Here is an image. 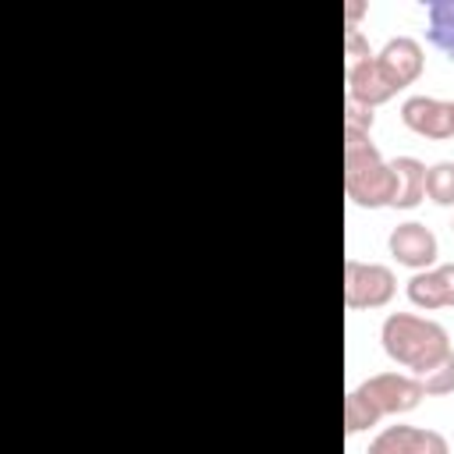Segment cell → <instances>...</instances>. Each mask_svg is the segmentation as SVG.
I'll list each match as a JSON object with an SVG mask.
<instances>
[{
  "instance_id": "5bb4252c",
  "label": "cell",
  "mask_w": 454,
  "mask_h": 454,
  "mask_svg": "<svg viewBox=\"0 0 454 454\" xmlns=\"http://www.w3.org/2000/svg\"><path fill=\"white\" fill-rule=\"evenodd\" d=\"M426 195L436 206H454V163L450 160L426 167Z\"/></svg>"
},
{
  "instance_id": "52a82bcc",
  "label": "cell",
  "mask_w": 454,
  "mask_h": 454,
  "mask_svg": "<svg viewBox=\"0 0 454 454\" xmlns=\"http://www.w3.org/2000/svg\"><path fill=\"white\" fill-rule=\"evenodd\" d=\"M387 248H390V255H394L401 266L422 273V270H429L433 259H436V234H433L426 223L408 220V223H397V227L390 231Z\"/></svg>"
},
{
  "instance_id": "7a4b0ae2",
  "label": "cell",
  "mask_w": 454,
  "mask_h": 454,
  "mask_svg": "<svg viewBox=\"0 0 454 454\" xmlns=\"http://www.w3.org/2000/svg\"><path fill=\"white\" fill-rule=\"evenodd\" d=\"M344 192L362 209H380L394 202L397 177L390 163L380 156L369 131L344 128Z\"/></svg>"
},
{
  "instance_id": "30bf717a",
  "label": "cell",
  "mask_w": 454,
  "mask_h": 454,
  "mask_svg": "<svg viewBox=\"0 0 454 454\" xmlns=\"http://www.w3.org/2000/svg\"><path fill=\"white\" fill-rule=\"evenodd\" d=\"M397 89L380 74L376 67V53L369 60H358V64H348V103H358V106H380L387 99H394Z\"/></svg>"
},
{
  "instance_id": "7c38bea8",
  "label": "cell",
  "mask_w": 454,
  "mask_h": 454,
  "mask_svg": "<svg viewBox=\"0 0 454 454\" xmlns=\"http://www.w3.org/2000/svg\"><path fill=\"white\" fill-rule=\"evenodd\" d=\"M426 35L436 50H443L450 60H454V0H433L426 7Z\"/></svg>"
},
{
  "instance_id": "277c9868",
  "label": "cell",
  "mask_w": 454,
  "mask_h": 454,
  "mask_svg": "<svg viewBox=\"0 0 454 454\" xmlns=\"http://www.w3.org/2000/svg\"><path fill=\"white\" fill-rule=\"evenodd\" d=\"M358 394L369 397V404L380 415H404L419 408V401L426 397V387L411 372H376L358 387Z\"/></svg>"
},
{
  "instance_id": "ac0fdd59",
  "label": "cell",
  "mask_w": 454,
  "mask_h": 454,
  "mask_svg": "<svg viewBox=\"0 0 454 454\" xmlns=\"http://www.w3.org/2000/svg\"><path fill=\"white\" fill-rule=\"evenodd\" d=\"M362 11H365L362 0H351V4H348V28H355V21L362 18Z\"/></svg>"
},
{
  "instance_id": "2e32d148",
  "label": "cell",
  "mask_w": 454,
  "mask_h": 454,
  "mask_svg": "<svg viewBox=\"0 0 454 454\" xmlns=\"http://www.w3.org/2000/svg\"><path fill=\"white\" fill-rule=\"evenodd\" d=\"M344 53H348V64H358V60H369L372 57V50H369L365 35L358 32V25L344 32Z\"/></svg>"
},
{
  "instance_id": "3957f363",
  "label": "cell",
  "mask_w": 454,
  "mask_h": 454,
  "mask_svg": "<svg viewBox=\"0 0 454 454\" xmlns=\"http://www.w3.org/2000/svg\"><path fill=\"white\" fill-rule=\"evenodd\" d=\"M397 291V277L390 266L344 259V305L348 309H383Z\"/></svg>"
},
{
  "instance_id": "ba28073f",
  "label": "cell",
  "mask_w": 454,
  "mask_h": 454,
  "mask_svg": "<svg viewBox=\"0 0 454 454\" xmlns=\"http://www.w3.org/2000/svg\"><path fill=\"white\" fill-rule=\"evenodd\" d=\"M365 454H450L443 433L419 426H387Z\"/></svg>"
},
{
  "instance_id": "4fadbf2b",
  "label": "cell",
  "mask_w": 454,
  "mask_h": 454,
  "mask_svg": "<svg viewBox=\"0 0 454 454\" xmlns=\"http://www.w3.org/2000/svg\"><path fill=\"white\" fill-rule=\"evenodd\" d=\"M383 415L369 404V397H362L358 394V387L344 397V433L348 436H355V433H362V429H369V426H376Z\"/></svg>"
},
{
  "instance_id": "9c48e42d",
  "label": "cell",
  "mask_w": 454,
  "mask_h": 454,
  "mask_svg": "<svg viewBox=\"0 0 454 454\" xmlns=\"http://www.w3.org/2000/svg\"><path fill=\"white\" fill-rule=\"evenodd\" d=\"M408 301L433 312V309H454V262L429 266L408 280Z\"/></svg>"
},
{
  "instance_id": "6da1fadb",
  "label": "cell",
  "mask_w": 454,
  "mask_h": 454,
  "mask_svg": "<svg viewBox=\"0 0 454 454\" xmlns=\"http://www.w3.org/2000/svg\"><path fill=\"white\" fill-rule=\"evenodd\" d=\"M380 340H383V351L411 369V376H429L433 369H440L454 348H450V333L436 323V319H426V316H411V312H390L383 319V330H380Z\"/></svg>"
},
{
  "instance_id": "9a60e30c",
  "label": "cell",
  "mask_w": 454,
  "mask_h": 454,
  "mask_svg": "<svg viewBox=\"0 0 454 454\" xmlns=\"http://www.w3.org/2000/svg\"><path fill=\"white\" fill-rule=\"evenodd\" d=\"M422 387H426V397H443V394H454V355L433 369L429 376H422Z\"/></svg>"
},
{
  "instance_id": "8992f818",
  "label": "cell",
  "mask_w": 454,
  "mask_h": 454,
  "mask_svg": "<svg viewBox=\"0 0 454 454\" xmlns=\"http://www.w3.org/2000/svg\"><path fill=\"white\" fill-rule=\"evenodd\" d=\"M401 121L426 138H454V103L433 96H408L401 103Z\"/></svg>"
},
{
  "instance_id": "d6986e66",
  "label": "cell",
  "mask_w": 454,
  "mask_h": 454,
  "mask_svg": "<svg viewBox=\"0 0 454 454\" xmlns=\"http://www.w3.org/2000/svg\"><path fill=\"white\" fill-rule=\"evenodd\" d=\"M450 227H454V223H450Z\"/></svg>"
},
{
  "instance_id": "e0dca14e",
  "label": "cell",
  "mask_w": 454,
  "mask_h": 454,
  "mask_svg": "<svg viewBox=\"0 0 454 454\" xmlns=\"http://www.w3.org/2000/svg\"><path fill=\"white\" fill-rule=\"evenodd\" d=\"M372 110L369 106H358V103H344V128H358V131H369L372 128Z\"/></svg>"
},
{
  "instance_id": "5b68a950",
  "label": "cell",
  "mask_w": 454,
  "mask_h": 454,
  "mask_svg": "<svg viewBox=\"0 0 454 454\" xmlns=\"http://www.w3.org/2000/svg\"><path fill=\"white\" fill-rule=\"evenodd\" d=\"M422 43L411 39V35H397V39H387V46L376 53V67L380 74L401 92L404 85H411L419 74H422Z\"/></svg>"
},
{
  "instance_id": "8fae6325",
  "label": "cell",
  "mask_w": 454,
  "mask_h": 454,
  "mask_svg": "<svg viewBox=\"0 0 454 454\" xmlns=\"http://www.w3.org/2000/svg\"><path fill=\"white\" fill-rule=\"evenodd\" d=\"M390 170L397 177V192H394V209H415L426 195V163L415 156H397L390 160Z\"/></svg>"
}]
</instances>
